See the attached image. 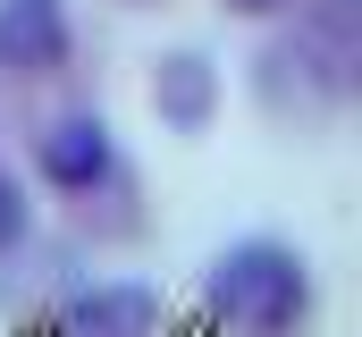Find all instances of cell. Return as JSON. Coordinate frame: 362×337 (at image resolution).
<instances>
[{"instance_id": "5b68a950", "label": "cell", "mask_w": 362, "mask_h": 337, "mask_svg": "<svg viewBox=\"0 0 362 337\" xmlns=\"http://www.w3.org/2000/svg\"><path fill=\"white\" fill-rule=\"evenodd\" d=\"M160 110H169L177 127H202V110H211V68H202L194 51L160 68Z\"/></svg>"}, {"instance_id": "8992f818", "label": "cell", "mask_w": 362, "mask_h": 337, "mask_svg": "<svg viewBox=\"0 0 362 337\" xmlns=\"http://www.w3.org/2000/svg\"><path fill=\"white\" fill-rule=\"evenodd\" d=\"M25 219H34V211H25V185H17V177H0V253L25 236Z\"/></svg>"}, {"instance_id": "7a4b0ae2", "label": "cell", "mask_w": 362, "mask_h": 337, "mask_svg": "<svg viewBox=\"0 0 362 337\" xmlns=\"http://www.w3.org/2000/svg\"><path fill=\"white\" fill-rule=\"evenodd\" d=\"M68 59V0H0V68L51 76Z\"/></svg>"}, {"instance_id": "277c9868", "label": "cell", "mask_w": 362, "mask_h": 337, "mask_svg": "<svg viewBox=\"0 0 362 337\" xmlns=\"http://www.w3.org/2000/svg\"><path fill=\"white\" fill-rule=\"evenodd\" d=\"M152 329H160L152 287H85L68 304V337H152Z\"/></svg>"}, {"instance_id": "3957f363", "label": "cell", "mask_w": 362, "mask_h": 337, "mask_svg": "<svg viewBox=\"0 0 362 337\" xmlns=\"http://www.w3.org/2000/svg\"><path fill=\"white\" fill-rule=\"evenodd\" d=\"M34 168L59 185V194H93L118 177V152H110V127L101 118H59L42 144H34Z\"/></svg>"}, {"instance_id": "6da1fadb", "label": "cell", "mask_w": 362, "mask_h": 337, "mask_svg": "<svg viewBox=\"0 0 362 337\" xmlns=\"http://www.w3.org/2000/svg\"><path fill=\"white\" fill-rule=\"evenodd\" d=\"M211 312L228 329H245V337H286L312 312V278H303V261L286 245L253 236V245H236V253L211 261Z\"/></svg>"}, {"instance_id": "52a82bcc", "label": "cell", "mask_w": 362, "mask_h": 337, "mask_svg": "<svg viewBox=\"0 0 362 337\" xmlns=\"http://www.w3.org/2000/svg\"><path fill=\"white\" fill-rule=\"evenodd\" d=\"M228 8H245V17H270V8H286V0H228Z\"/></svg>"}]
</instances>
